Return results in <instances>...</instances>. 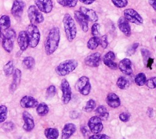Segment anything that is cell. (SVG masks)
Instances as JSON below:
<instances>
[{"label":"cell","instance_id":"obj_45","mask_svg":"<svg viewBox=\"0 0 156 139\" xmlns=\"http://www.w3.org/2000/svg\"><path fill=\"white\" fill-rule=\"evenodd\" d=\"M91 84L90 82L87 84L80 91V93L83 96H87L90 93V91H91Z\"/></svg>","mask_w":156,"mask_h":139},{"label":"cell","instance_id":"obj_14","mask_svg":"<svg viewBox=\"0 0 156 139\" xmlns=\"http://www.w3.org/2000/svg\"><path fill=\"white\" fill-rule=\"evenodd\" d=\"M38 104V101L34 97L30 95H26L20 100V105L24 109L35 108Z\"/></svg>","mask_w":156,"mask_h":139},{"label":"cell","instance_id":"obj_5","mask_svg":"<svg viewBox=\"0 0 156 139\" xmlns=\"http://www.w3.org/2000/svg\"><path fill=\"white\" fill-rule=\"evenodd\" d=\"M15 38L16 32L13 29L9 28L5 30V33L2 35V46L6 52L10 53L12 51Z\"/></svg>","mask_w":156,"mask_h":139},{"label":"cell","instance_id":"obj_44","mask_svg":"<svg viewBox=\"0 0 156 139\" xmlns=\"http://www.w3.org/2000/svg\"><path fill=\"white\" fill-rule=\"evenodd\" d=\"M138 46H139V43H133L130 48H129V49H127V54L128 55H129V56L133 55V54L135 52V51H136V49L138 48Z\"/></svg>","mask_w":156,"mask_h":139},{"label":"cell","instance_id":"obj_33","mask_svg":"<svg viewBox=\"0 0 156 139\" xmlns=\"http://www.w3.org/2000/svg\"><path fill=\"white\" fill-rule=\"evenodd\" d=\"M57 2L63 7L72 8L77 5L78 0H57Z\"/></svg>","mask_w":156,"mask_h":139},{"label":"cell","instance_id":"obj_9","mask_svg":"<svg viewBox=\"0 0 156 139\" xmlns=\"http://www.w3.org/2000/svg\"><path fill=\"white\" fill-rule=\"evenodd\" d=\"M88 126L90 131L94 134H100L104 127L102 119L98 116H92L89 119Z\"/></svg>","mask_w":156,"mask_h":139},{"label":"cell","instance_id":"obj_28","mask_svg":"<svg viewBox=\"0 0 156 139\" xmlns=\"http://www.w3.org/2000/svg\"><path fill=\"white\" fill-rule=\"evenodd\" d=\"M36 107V112L40 116H45L49 112V107L44 102L38 103Z\"/></svg>","mask_w":156,"mask_h":139},{"label":"cell","instance_id":"obj_29","mask_svg":"<svg viewBox=\"0 0 156 139\" xmlns=\"http://www.w3.org/2000/svg\"><path fill=\"white\" fill-rule=\"evenodd\" d=\"M22 64L26 69L31 70L35 65V60L31 56H27L23 60Z\"/></svg>","mask_w":156,"mask_h":139},{"label":"cell","instance_id":"obj_25","mask_svg":"<svg viewBox=\"0 0 156 139\" xmlns=\"http://www.w3.org/2000/svg\"><path fill=\"white\" fill-rule=\"evenodd\" d=\"M90 79L88 77L85 76H83L82 77H80L78 80L76 82V87L77 91H79V92L87 85L90 83Z\"/></svg>","mask_w":156,"mask_h":139},{"label":"cell","instance_id":"obj_18","mask_svg":"<svg viewBox=\"0 0 156 139\" xmlns=\"http://www.w3.org/2000/svg\"><path fill=\"white\" fill-rule=\"evenodd\" d=\"M74 18L80 26L82 30L84 32L88 30V21L84 16V15L79 10L74 12Z\"/></svg>","mask_w":156,"mask_h":139},{"label":"cell","instance_id":"obj_15","mask_svg":"<svg viewBox=\"0 0 156 139\" xmlns=\"http://www.w3.org/2000/svg\"><path fill=\"white\" fill-rule=\"evenodd\" d=\"M115 59V54L113 51H108L103 57L102 60L104 63L109 68L116 70L118 69V65L114 62Z\"/></svg>","mask_w":156,"mask_h":139},{"label":"cell","instance_id":"obj_32","mask_svg":"<svg viewBox=\"0 0 156 139\" xmlns=\"http://www.w3.org/2000/svg\"><path fill=\"white\" fill-rule=\"evenodd\" d=\"M116 85L121 90H126L129 87V82L125 77L121 76L117 80Z\"/></svg>","mask_w":156,"mask_h":139},{"label":"cell","instance_id":"obj_47","mask_svg":"<svg viewBox=\"0 0 156 139\" xmlns=\"http://www.w3.org/2000/svg\"><path fill=\"white\" fill-rule=\"evenodd\" d=\"M88 139H110V137L105 134H94L89 137Z\"/></svg>","mask_w":156,"mask_h":139},{"label":"cell","instance_id":"obj_11","mask_svg":"<svg viewBox=\"0 0 156 139\" xmlns=\"http://www.w3.org/2000/svg\"><path fill=\"white\" fill-rule=\"evenodd\" d=\"M35 4L41 12L45 13H50L53 8L52 0H35Z\"/></svg>","mask_w":156,"mask_h":139},{"label":"cell","instance_id":"obj_4","mask_svg":"<svg viewBox=\"0 0 156 139\" xmlns=\"http://www.w3.org/2000/svg\"><path fill=\"white\" fill-rule=\"evenodd\" d=\"M27 38L29 46L34 48L39 43L40 40V32L36 25L30 24L27 27L26 30Z\"/></svg>","mask_w":156,"mask_h":139},{"label":"cell","instance_id":"obj_24","mask_svg":"<svg viewBox=\"0 0 156 139\" xmlns=\"http://www.w3.org/2000/svg\"><path fill=\"white\" fill-rule=\"evenodd\" d=\"M44 134L47 139H57L59 135L58 129L53 127L46 128L44 130Z\"/></svg>","mask_w":156,"mask_h":139},{"label":"cell","instance_id":"obj_8","mask_svg":"<svg viewBox=\"0 0 156 139\" xmlns=\"http://www.w3.org/2000/svg\"><path fill=\"white\" fill-rule=\"evenodd\" d=\"M60 88L62 93V101L64 104H68L71 101L72 91L70 85L66 79L62 80Z\"/></svg>","mask_w":156,"mask_h":139},{"label":"cell","instance_id":"obj_36","mask_svg":"<svg viewBox=\"0 0 156 139\" xmlns=\"http://www.w3.org/2000/svg\"><path fill=\"white\" fill-rule=\"evenodd\" d=\"M95 107H96V102L94 100L90 99L87 102L86 105L83 108V110L87 112H90L94 109Z\"/></svg>","mask_w":156,"mask_h":139},{"label":"cell","instance_id":"obj_51","mask_svg":"<svg viewBox=\"0 0 156 139\" xmlns=\"http://www.w3.org/2000/svg\"><path fill=\"white\" fill-rule=\"evenodd\" d=\"M2 32H1V29L0 28V41H2Z\"/></svg>","mask_w":156,"mask_h":139},{"label":"cell","instance_id":"obj_49","mask_svg":"<svg viewBox=\"0 0 156 139\" xmlns=\"http://www.w3.org/2000/svg\"><path fill=\"white\" fill-rule=\"evenodd\" d=\"M80 2L86 4V5H90L93 4L96 0H79Z\"/></svg>","mask_w":156,"mask_h":139},{"label":"cell","instance_id":"obj_13","mask_svg":"<svg viewBox=\"0 0 156 139\" xmlns=\"http://www.w3.org/2000/svg\"><path fill=\"white\" fill-rule=\"evenodd\" d=\"M101 54L99 52H94L88 55L85 59V63L91 67H98L101 62Z\"/></svg>","mask_w":156,"mask_h":139},{"label":"cell","instance_id":"obj_22","mask_svg":"<svg viewBox=\"0 0 156 139\" xmlns=\"http://www.w3.org/2000/svg\"><path fill=\"white\" fill-rule=\"evenodd\" d=\"M17 42L21 51H24L29 46L28 38L25 30L20 31L17 37Z\"/></svg>","mask_w":156,"mask_h":139},{"label":"cell","instance_id":"obj_17","mask_svg":"<svg viewBox=\"0 0 156 139\" xmlns=\"http://www.w3.org/2000/svg\"><path fill=\"white\" fill-rule=\"evenodd\" d=\"M118 26L120 31L126 36L129 37L131 35V27L129 21L123 16H121L118 20Z\"/></svg>","mask_w":156,"mask_h":139},{"label":"cell","instance_id":"obj_16","mask_svg":"<svg viewBox=\"0 0 156 139\" xmlns=\"http://www.w3.org/2000/svg\"><path fill=\"white\" fill-rule=\"evenodd\" d=\"M118 68L124 74L126 75H130L133 73L132 68V62L130 59L127 58L121 60L118 65Z\"/></svg>","mask_w":156,"mask_h":139},{"label":"cell","instance_id":"obj_21","mask_svg":"<svg viewBox=\"0 0 156 139\" xmlns=\"http://www.w3.org/2000/svg\"><path fill=\"white\" fill-rule=\"evenodd\" d=\"M76 126L73 123H67L65 124L62 130V139H69L76 132Z\"/></svg>","mask_w":156,"mask_h":139},{"label":"cell","instance_id":"obj_7","mask_svg":"<svg viewBox=\"0 0 156 139\" xmlns=\"http://www.w3.org/2000/svg\"><path fill=\"white\" fill-rule=\"evenodd\" d=\"M124 17L129 21L136 25H141L143 23L142 16L134 9H127L123 12Z\"/></svg>","mask_w":156,"mask_h":139},{"label":"cell","instance_id":"obj_26","mask_svg":"<svg viewBox=\"0 0 156 139\" xmlns=\"http://www.w3.org/2000/svg\"><path fill=\"white\" fill-rule=\"evenodd\" d=\"M10 18L8 15H4L0 18V28L2 30H5L10 27Z\"/></svg>","mask_w":156,"mask_h":139},{"label":"cell","instance_id":"obj_3","mask_svg":"<svg viewBox=\"0 0 156 139\" xmlns=\"http://www.w3.org/2000/svg\"><path fill=\"white\" fill-rule=\"evenodd\" d=\"M78 66V62L74 59L66 60L59 63L55 68V73L60 76H65L73 72Z\"/></svg>","mask_w":156,"mask_h":139},{"label":"cell","instance_id":"obj_48","mask_svg":"<svg viewBox=\"0 0 156 139\" xmlns=\"http://www.w3.org/2000/svg\"><path fill=\"white\" fill-rule=\"evenodd\" d=\"M153 63H154V59H153V58H151V57H149V58L148 59V60H147V62H146V65L147 67H148V68H149L150 69H151V68H152V65Z\"/></svg>","mask_w":156,"mask_h":139},{"label":"cell","instance_id":"obj_30","mask_svg":"<svg viewBox=\"0 0 156 139\" xmlns=\"http://www.w3.org/2000/svg\"><path fill=\"white\" fill-rule=\"evenodd\" d=\"M99 45V38L98 37H93L90 38L87 44V48L91 50L96 49Z\"/></svg>","mask_w":156,"mask_h":139},{"label":"cell","instance_id":"obj_6","mask_svg":"<svg viewBox=\"0 0 156 139\" xmlns=\"http://www.w3.org/2000/svg\"><path fill=\"white\" fill-rule=\"evenodd\" d=\"M27 15L30 24L37 25L44 21V16L42 13L34 5H31L28 7Z\"/></svg>","mask_w":156,"mask_h":139},{"label":"cell","instance_id":"obj_2","mask_svg":"<svg viewBox=\"0 0 156 139\" xmlns=\"http://www.w3.org/2000/svg\"><path fill=\"white\" fill-rule=\"evenodd\" d=\"M64 31L67 40L71 42L76 37L77 28L73 17L69 13H65L62 20Z\"/></svg>","mask_w":156,"mask_h":139},{"label":"cell","instance_id":"obj_42","mask_svg":"<svg viewBox=\"0 0 156 139\" xmlns=\"http://www.w3.org/2000/svg\"><path fill=\"white\" fill-rule=\"evenodd\" d=\"M141 55L143 56L144 64L146 65V62H147V60H148V59L151 56V52L148 49H147L146 48H142L141 49Z\"/></svg>","mask_w":156,"mask_h":139},{"label":"cell","instance_id":"obj_46","mask_svg":"<svg viewBox=\"0 0 156 139\" xmlns=\"http://www.w3.org/2000/svg\"><path fill=\"white\" fill-rule=\"evenodd\" d=\"M130 115L129 113L127 112H122L119 114V118L122 122H127L129 120Z\"/></svg>","mask_w":156,"mask_h":139},{"label":"cell","instance_id":"obj_37","mask_svg":"<svg viewBox=\"0 0 156 139\" xmlns=\"http://www.w3.org/2000/svg\"><path fill=\"white\" fill-rule=\"evenodd\" d=\"M56 92L57 90L55 87L53 85H51L48 87L46 92V96L47 98H51L55 95Z\"/></svg>","mask_w":156,"mask_h":139},{"label":"cell","instance_id":"obj_23","mask_svg":"<svg viewBox=\"0 0 156 139\" xmlns=\"http://www.w3.org/2000/svg\"><path fill=\"white\" fill-rule=\"evenodd\" d=\"M105 101L109 107L113 109L117 108L121 105V100L119 96L114 93H108L106 97Z\"/></svg>","mask_w":156,"mask_h":139},{"label":"cell","instance_id":"obj_19","mask_svg":"<svg viewBox=\"0 0 156 139\" xmlns=\"http://www.w3.org/2000/svg\"><path fill=\"white\" fill-rule=\"evenodd\" d=\"M79 11L84 15L88 21L91 23H96L98 20V16L96 12L93 9L85 7H80Z\"/></svg>","mask_w":156,"mask_h":139},{"label":"cell","instance_id":"obj_27","mask_svg":"<svg viewBox=\"0 0 156 139\" xmlns=\"http://www.w3.org/2000/svg\"><path fill=\"white\" fill-rule=\"evenodd\" d=\"M95 113L96 116L99 117L102 120L107 119L108 117V112L107 110V109L104 105L99 106L96 110Z\"/></svg>","mask_w":156,"mask_h":139},{"label":"cell","instance_id":"obj_12","mask_svg":"<svg viewBox=\"0 0 156 139\" xmlns=\"http://www.w3.org/2000/svg\"><path fill=\"white\" fill-rule=\"evenodd\" d=\"M25 7V2L23 0H15L13 2L11 13L15 18H20Z\"/></svg>","mask_w":156,"mask_h":139},{"label":"cell","instance_id":"obj_50","mask_svg":"<svg viewBox=\"0 0 156 139\" xmlns=\"http://www.w3.org/2000/svg\"><path fill=\"white\" fill-rule=\"evenodd\" d=\"M148 1H149V4L151 5V6L154 9V10H156V7H155V5H156L155 0H148Z\"/></svg>","mask_w":156,"mask_h":139},{"label":"cell","instance_id":"obj_39","mask_svg":"<svg viewBox=\"0 0 156 139\" xmlns=\"http://www.w3.org/2000/svg\"><path fill=\"white\" fill-rule=\"evenodd\" d=\"M113 5L118 8H123L127 5V0H112Z\"/></svg>","mask_w":156,"mask_h":139},{"label":"cell","instance_id":"obj_40","mask_svg":"<svg viewBox=\"0 0 156 139\" xmlns=\"http://www.w3.org/2000/svg\"><path fill=\"white\" fill-rule=\"evenodd\" d=\"M2 127L4 129V130H5L6 132H10V131H12L14 129L15 124L12 121H8V122L4 123L2 124Z\"/></svg>","mask_w":156,"mask_h":139},{"label":"cell","instance_id":"obj_35","mask_svg":"<svg viewBox=\"0 0 156 139\" xmlns=\"http://www.w3.org/2000/svg\"><path fill=\"white\" fill-rule=\"evenodd\" d=\"M8 114V109L5 105H0V124L4 123L7 118Z\"/></svg>","mask_w":156,"mask_h":139},{"label":"cell","instance_id":"obj_34","mask_svg":"<svg viewBox=\"0 0 156 139\" xmlns=\"http://www.w3.org/2000/svg\"><path fill=\"white\" fill-rule=\"evenodd\" d=\"M146 76L144 73H140L135 76V82L138 86H143L146 82Z\"/></svg>","mask_w":156,"mask_h":139},{"label":"cell","instance_id":"obj_31","mask_svg":"<svg viewBox=\"0 0 156 139\" xmlns=\"http://www.w3.org/2000/svg\"><path fill=\"white\" fill-rule=\"evenodd\" d=\"M4 73L5 75V76H11L14 71V65L12 60L8 61L3 68Z\"/></svg>","mask_w":156,"mask_h":139},{"label":"cell","instance_id":"obj_38","mask_svg":"<svg viewBox=\"0 0 156 139\" xmlns=\"http://www.w3.org/2000/svg\"><path fill=\"white\" fill-rule=\"evenodd\" d=\"M100 28L101 26L99 23H94L91 26V34L93 37H98L100 34Z\"/></svg>","mask_w":156,"mask_h":139},{"label":"cell","instance_id":"obj_10","mask_svg":"<svg viewBox=\"0 0 156 139\" xmlns=\"http://www.w3.org/2000/svg\"><path fill=\"white\" fill-rule=\"evenodd\" d=\"M22 118L24 121L23 129L26 132L32 131L35 127V122L32 115L27 111H24L22 114Z\"/></svg>","mask_w":156,"mask_h":139},{"label":"cell","instance_id":"obj_20","mask_svg":"<svg viewBox=\"0 0 156 139\" xmlns=\"http://www.w3.org/2000/svg\"><path fill=\"white\" fill-rule=\"evenodd\" d=\"M12 74H13V80L9 87L10 91L12 93L14 92L17 88L18 86L20 85L21 79V76H22L21 71L18 68L15 69L13 71V73Z\"/></svg>","mask_w":156,"mask_h":139},{"label":"cell","instance_id":"obj_43","mask_svg":"<svg viewBox=\"0 0 156 139\" xmlns=\"http://www.w3.org/2000/svg\"><path fill=\"white\" fill-rule=\"evenodd\" d=\"M108 37L107 35H104L99 38V45H101V47L103 49H106L108 46Z\"/></svg>","mask_w":156,"mask_h":139},{"label":"cell","instance_id":"obj_41","mask_svg":"<svg viewBox=\"0 0 156 139\" xmlns=\"http://www.w3.org/2000/svg\"><path fill=\"white\" fill-rule=\"evenodd\" d=\"M156 77L155 76L149 78V79L146 80L145 85L149 88H155L156 87Z\"/></svg>","mask_w":156,"mask_h":139},{"label":"cell","instance_id":"obj_1","mask_svg":"<svg viewBox=\"0 0 156 139\" xmlns=\"http://www.w3.org/2000/svg\"><path fill=\"white\" fill-rule=\"evenodd\" d=\"M60 39V29L57 27L52 28L45 40L44 43V51L46 55H52L58 48Z\"/></svg>","mask_w":156,"mask_h":139}]
</instances>
